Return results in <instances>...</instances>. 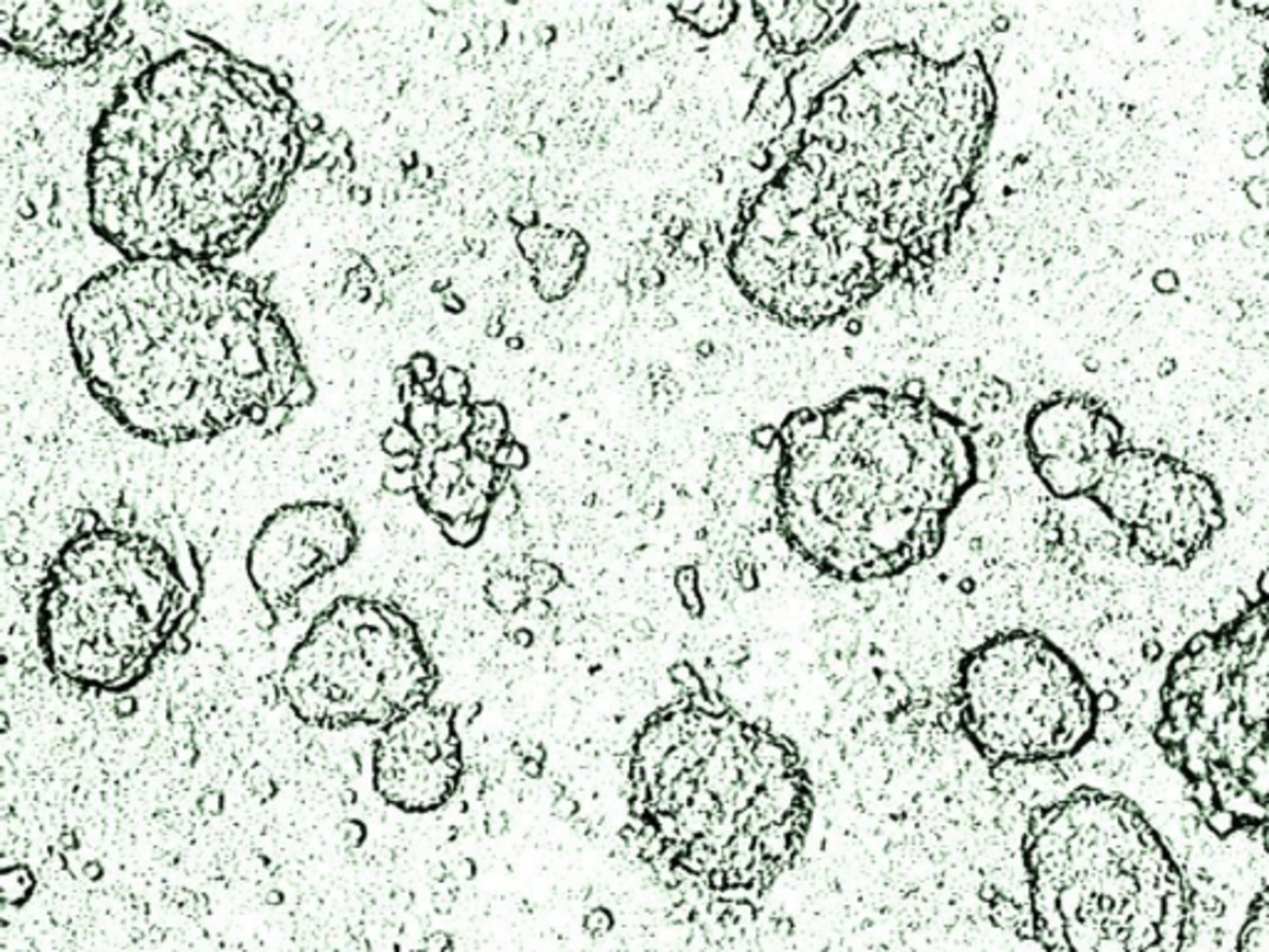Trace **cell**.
I'll return each instance as SVG.
<instances>
[{"label": "cell", "mask_w": 1269, "mask_h": 952, "mask_svg": "<svg viewBox=\"0 0 1269 952\" xmlns=\"http://www.w3.org/2000/svg\"><path fill=\"white\" fill-rule=\"evenodd\" d=\"M1155 742L1212 834H1269V591L1173 658Z\"/></svg>", "instance_id": "5"}, {"label": "cell", "mask_w": 1269, "mask_h": 952, "mask_svg": "<svg viewBox=\"0 0 1269 952\" xmlns=\"http://www.w3.org/2000/svg\"><path fill=\"white\" fill-rule=\"evenodd\" d=\"M1155 288H1159L1161 293H1173L1175 288H1178V278H1175L1173 270H1161L1159 276H1155Z\"/></svg>", "instance_id": "22"}, {"label": "cell", "mask_w": 1269, "mask_h": 952, "mask_svg": "<svg viewBox=\"0 0 1269 952\" xmlns=\"http://www.w3.org/2000/svg\"><path fill=\"white\" fill-rule=\"evenodd\" d=\"M382 487L392 494H407L415 491V472H397L389 469L382 476Z\"/></svg>", "instance_id": "18"}, {"label": "cell", "mask_w": 1269, "mask_h": 952, "mask_svg": "<svg viewBox=\"0 0 1269 952\" xmlns=\"http://www.w3.org/2000/svg\"><path fill=\"white\" fill-rule=\"evenodd\" d=\"M1022 854L1047 952H1183L1188 885L1131 799L1076 789L1034 811Z\"/></svg>", "instance_id": "4"}, {"label": "cell", "mask_w": 1269, "mask_h": 952, "mask_svg": "<svg viewBox=\"0 0 1269 952\" xmlns=\"http://www.w3.org/2000/svg\"><path fill=\"white\" fill-rule=\"evenodd\" d=\"M452 705L417 707L385 727L372 754V787L405 814H432L459 789L464 759Z\"/></svg>", "instance_id": "11"}, {"label": "cell", "mask_w": 1269, "mask_h": 952, "mask_svg": "<svg viewBox=\"0 0 1269 952\" xmlns=\"http://www.w3.org/2000/svg\"><path fill=\"white\" fill-rule=\"evenodd\" d=\"M777 511L789 546L838 581L900 576L938 556L975 484V446L925 397L855 390L779 429Z\"/></svg>", "instance_id": "2"}, {"label": "cell", "mask_w": 1269, "mask_h": 952, "mask_svg": "<svg viewBox=\"0 0 1269 952\" xmlns=\"http://www.w3.org/2000/svg\"><path fill=\"white\" fill-rule=\"evenodd\" d=\"M382 450L395 460L399 454H419L422 444H419L417 434L407 425H392L385 437H382Z\"/></svg>", "instance_id": "16"}, {"label": "cell", "mask_w": 1269, "mask_h": 952, "mask_svg": "<svg viewBox=\"0 0 1269 952\" xmlns=\"http://www.w3.org/2000/svg\"><path fill=\"white\" fill-rule=\"evenodd\" d=\"M672 11L677 13V18H683V23L687 21L689 25L697 27V31L702 35L714 37L732 25L734 15H736V5L734 3H699V5H685V8L672 5Z\"/></svg>", "instance_id": "14"}, {"label": "cell", "mask_w": 1269, "mask_h": 952, "mask_svg": "<svg viewBox=\"0 0 1269 952\" xmlns=\"http://www.w3.org/2000/svg\"><path fill=\"white\" fill-rule=\"evenodd\" d=\"M1091 497L1126 531L1133 554L1155 566H1190L1225 526L1208 476L1145 450L1118 452Z\"/></svg>", "instance_id": "9"}, {"label": "cell", "mask_w": 1269, "mask_h": 952, "mask_svg": "<svg viewBox=\"0 0 1269 952\" xmlns=\"http://www.w3.org/2000/svg\"><path fill=\"white\" fill-rule=\"evenodd\" d=\"M1237 952H1269V885L1249 905L1247 920L1239 930Z\"/></svg>", "instance_id": "15"}, {"label": "cell", "mask_w": 1269, "mask_h": 952, "mask_svg": "<svg viewBox=\"0 0 1269 952\" xmlns=\"http://www.w3.org/2000/svg\"><path fill=\"white\" fill-rule=\"evenodd\" d=\"M959 724L989 762H1057L1091 742L1098 703L1084 672L1041 632L1012 630L963 660Z\"/></svg>", "instance_id": "8"}, {"label": "cell", "mask_w": 1269, "mask_h": 952, "mask_svg": "<svg viewBox=\"0 0 1269 952\" xmlns=\"http://www.w3.org/2000/svg\"><path fill=\"white\" fill-rule=\"evenodd\" d=\"M440 670L397 605L345 595L293 648L281 677L291 712L317 730L389 727L432 703Z\"/></svg>", "instance_id": "7"}, {"label": "cell", "mask_w": 1269, "mask_h": 952, "mask_svg": "<svg viewBox=\"0 0 1269 952\" xmlns=\"http://www.w3.org/2000/svg\"><path fill=\"white\" fill-rule=\"evenodd\" d=\"M994 109L977 53L861 55L816 97L799 147L742 213L734 283L779 323L818 328L912 266L938 264L973 204Z\"/></svg>", "instance_id": "1"}, {"label": "cell", "mask_w": 1269, "mask_h": 952, "mask_svg": "<svg viewBox=\"0 0 1269 952\" xmlns=\"http://www.w3.org/2000/svg\"><path fill=\"white\" fill-rule=\"evenodd\" d=\"M407 368L412 370V375L417 378V382H422V385L436 380L434 378V360L429 358V355H415V358L409 360Z\"/></svg>", "instance_id": "21"}, {"label": "cell", "mask_w": 1269, "mask_h": 952, "mask_svg": "<svg viewBox=\"0 0 1269 952\" xmlns=\"http://www.w3.org/2000/svg\"><path fill=\"white\" fill-rule=\"evenodd\" d=\"M630 828L672 889L757 898L804 851L814 787L799 746L709 695H685L634 734Z\"/></svg>", "instance_id": "3"}, {"label": "cell", "mask_w": 1269, "mask_h": 952, "mask_svg": "<svg viewBox=\"0 0 1269 952\" xmlns=\"http://www.w3.org/2000/svg\"><path fill=\"white\" fill-rule=\"evenodd\" d=\"M358 544V524L340 503H288L251 541L248 581L270 613H286L307 585L348 564Z\"/></svg>", "instance_id": "10"}, {"label": "cell", "mask_w": 1269, "mask_h": 952, "mask_svg": "<svg viewBox=\"0 0 1269 952\" xmlns=\"http://www.w3.org/2000/svg\"><path fill=\"white\" fill-rule=\"evenodd\" d=\"M291 413H293V409H291V407H288V405H278V407H268V415H266V422H264V425H260V427H258V429H260V432H264V434H276V432H278V429H281V427H283V425H286V422H288V417H291Z\"/></svg>", "instance_id": "20"}, {"label": "cell", "mask_w": 1269, "mask_h": 952, "mask_svg": "<svg viewBox=\"0 0 1269 952\" xmlns=\"http://www.w3.org/2000/svg\"><path fill=\"white\" fill-rule=\"evenodd\" d=\"M194 588L156 538L80 529L40 585L37 646L55 677L123 695L149 677L196 613Z\"/></svg>", "instance_id": "6"}, {"label": "cell", "mask_w": 1269, "mask_h": 952, "mask_svg": "<svg viewBox=\"0 0 1269 952\" xmlns=\"http://www.w3.org/2000/svg\"><path fill=\"white\" fill-rule=\"evenodd\" d=\"M836 8L826 3H757L754 11L773 48L796 55L824 40L834 25Z\"/></svg>", "instance_id": "13"}, {"label": "cell", "mask_w": 1269, "mask_h": 952, "mask_svg": "<svg viewBox=\"0 0 1269 952\" xmlns=\"http://www.w3.org/2000/svg\"><path fill=\"white\" fill-rule=\"evenodd\" d=\"M313 397H315V387H313L311 378H307V372H303L301 380H298L295 387L291 390V395H288L286 405L291 407V409H298V407H305L307 403H311Z\"/></svg>", "instance_id": "19"}, {"label": "cell", "mask_w": 1269, "mask_h": 952, "mask_svg": "<svg viewBox=\"0 0 1269 952\" xmlns=\"http://www.w3.org/2000/svg\"><path fill=\"white\" fill-rule=\"evenodd\" d=\"M466 395H469V382L462 370L450 368L442 372L440 378V397L446 405H466Z\"/></svg>", "instance_id": "17"}, {"label": "cell", "mask_w": 1269, "mask_h": 952, "mask_svg": "<svg viewBox=\"0 0 1269 952\" xmlns=\"http://www.w3.org/2000/svg\"><path fill=\"white\" fill-rule=\"evenodd\" d=\"M1101 409L1084 397H1063L1034 409L1026 422V444L1032 464L1061 462L1081 466L1096 484L1104 479L1110 462L1094 446V427Z\"/></svg>", "instance_id": "12"}]
</instances>
